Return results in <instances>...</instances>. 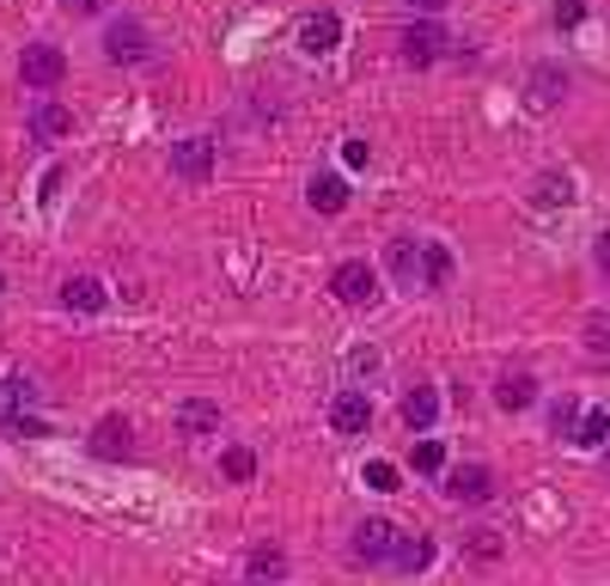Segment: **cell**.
<instances>
[{"mask_svg": "<svg viewBox=\"0 0 610 586\" xmlns=\"http://www.w3.org/2000/svg\"><path fill=\"white\" fill-rule=\"evenodd\" d=\"M366 159H373V146H366L360 134H348V141H342V165H354V171H360Z\"/></svg>", "mask_w": 610, "mask_h": 586, "instance_id": "f546056e", "label": "cell"}, {"mask_svg": "<svg viewBox=\"0 0 610 586\" xmlns=\"http://www.w3.org/2000/svg\"><path fill=\"white\" fill-rule=\"evenodd\" d=\"M171 171H177L183 183H207V171H214V141H207V134L177 141L171 146Z\"/></svg>", "mask_w": 610, "mask_h": 586, "instance_id": "52a82bcc", "label": "cell"}, {"mask_svg": "<svg viewBox=\"0 0 610 586\" xmlns=\"http://www.w3.org/2000/svg\"><path fill=\"white\" fill-rule=\"evenodd\" d=\"M336 43H342V19H336V12H305V19H299V49H305V55H329Z\"/></svg>", "mask_w": 610, "mask_h": 586, "instance_id": "30bf717a", "label": "cell"}, {"mask_svg": "<svg viewBox=\"0 0 610 586\" xmlns=\"http://www.w3.org/2000/svg\"><path fill=\"white\" fill-rule=\"evenodd\" d=\"M104 49H110V61H146V24L141 19H116L104 31Z\"/></svg>", "mask_w": 610, "mask_h": 586, "instance_id": "7c38bea8", "label": "cell"}, {"mask_svg": "<svg viewBox=\"0 0 610 586\" xmlns=\"http://www.w3.org/2000/svg\"><path fill=\"white\" fill-rule=\"evenodd\" d=\"M415 471H421V476H446V446H439V440H421V446H415Z\"/></svg>", "mask_w": 610, "mask_h": 586, "instance_id": "d4e9b609", "label": "cell"}, {"mask_svg": "<svg viewBox=\"0 0 610 586\" xmlns=\"http://www.w3.org/2000/svg\"><path fill=\"white\" fill-rule=\"evenodd\" d=\"M580 19H586L580 0H561V7H556V24H580Z\"/></svg>", "mask_w": 610, "mask_h": 586, "instance_id": "1f68e13d", "label": "cell"}, {"mask_svg": "<svg viewBox=\"0 0 610 586\" xmlns=\"http://www.w3.org/2000/svg\"><path fill=\"white\" fill-rule=\"evenodd\" d=\"M495 403H500V410H531V403H537V378L531 373H500L495 378Z\"/></svg>", "mask_w": 610, "mask_h": 586, "instance_id": "d6986e66", "label": "cell"}, {"mask_svg": "<svg viewBox=\"0 0 610 586\" xmlns=\"http://www.w3.org/2000/svg\"><path fill=\"white\" fill-rule=\"evenodd\" d=\"M446 281H451V251L427 239V244H421V293H439Z\"/></svg>", "mask_w": 610, "mask_h": 586, "instance_id": "44dd1931", "label": "cell"}, {"mask_svg": "<svg viewBox=\"0 0 610 586\" xmlns=\"http://www.w3.org/2000/svg\"><path fill=\"white\" fill-rule=\"evenodd\" d=\"M281 580H287V549L251 544V556H244V586H281Z\"/></svg>", "mask_w": 610, "mask_h": 586, "instance_id": "ba28073f", "label": "cell"}, {"mask_svg": "<svg viewBox=\"0 0 610 586\" xmlns=\"http://www.w3.org/2000/svg\"><path fill=\"white\" fill-rule=\"evenodd\" d=\"M61 300H68V312H104L110 293H104V281H98V275H68V281H61Z\"/></svg>", "mask_w": 610, "mask_h": 586, "instance_id": "2e32d148", "label": "cell"}, {"mask_svg": "<svg viewBox=\"0 0 610 586\" xmlns=\"http://www.w3.org/2000/svg\"><path fill=\"white\" fill-rule=\"evenodd\" d=\"M561 98H568V68H561V61H537V68L525 73V104L543 117V110H556Z\"/></svg>", "mask_w": 610, "mask_h": 586, "instance_id": "3957f363", "label": "cell"}, {"mask_svg": "<svg viewBox=\"0 0 610 586\" xmlns=\"http://www.w3.org/2000/svg\"><path fill=\"white\" fill-rule=\"evenodd\" d=\"M390 549H397V525H390V519H360V525H354V544H348L354 562L378 568V562H390Z\"/></svg>", "mask_w": 610, "mask_h": 586, "instance_id": "277c9868", "label": "cell"}, {"mask_svg": "<svg viewBox=\"0 0 610 586\" xmlns=\"http://www.w3.org/2000/svg\"><path fill=\"white\" fill-rule=\"evenodd\" d=\"M31 403H37L31 378H7V385H0V415H7V422H12V415H24Z\"/></svg>", "mask_w": 610, "mask_h": 586, "instance_id": "cb8c5ba5", "label": "cell"}, {"mask_svg": "<svg viewBox=\"0 0 610 586\" xmlns=\"http://www.w3.org/2000/svg\"><path fill=\"white\" fill-rule=\"evenodd\" d=\"M68 12H80V19H92V12H104V0H61Z\"/></svg>", "mask_w": 610, "mask_h": 586, "instance_id": "d6a6232c", "label": "cell"}, {"mask_svg": "<svg viewBox=\"0 0 610 586\" xmlns=\"http://www.w3.org/2000/svg\"><path fill=\"white\" fill-rule=\"evenodd\" d=\"M385 263H390V275H397L409 293H421V244H415V239H390Z\"/></svg>", "mask_w": 610, "mask_h": 586, "instance_id": "9a60e30c", "label": "cell"}, {"mask_svg": "<svg viewBox=\"0 0 610 586\" xmlns=\"http://www.w3.org/2000/svg\"><path fill=\"white\" fill-rule=\"evenodd\" d=\"M592 256H598V269L610 275V232H598V251H592Z\"/></svg>", "mask_w": 610, "mask_h": 586, "instance_id": "836d02e7", "label": "cell"}, {"mask_svg": "<svg viewBox=\"0 0 610 586\" xmlns=\"http://www.w3.org/2000/svg\"><path fill=\"white\" fill-rule=\"evenodd\" d=\"M305 195H312L317 214H342V208H348V183H342V178H312V190H305Z\"/></svg>", "mask_w": 610, "mask_h": 586, "instance_id": "7402d4cb", "label": "cell"}, {"mask_svg": "<svg viewBox=\"0 0 610 586\" xmlns=\"http://www.w3.org/2000/svg\"><path fill=\"white\" fill-rule=\"evenodd\" d=\"M0 287H7V275H0Z\"/></svg>", "mask_w": 610, "mask_h": 586, "instance_id": "d590c367", "label": "cell"}, {"mask_svg": "<svg viewBox=\"0 0 610 586\" xmlns=\"http://www.w3.org/2000/svg\"><path fill=\"white\" fill-rule=\"evenodd\" d=\"M573 422H580V403L561 397V403H556V434H561V440H573Z\"/></svg>", "mask_w": 610, "mask_h": 586, "instance_id": "f1b7e54d", "label": "cell"}, {"mask_svg": "<svg viewBox=\"0 0 610 586\" xmlns=\"http://www.w3.org/2000/svg\"><path fill=\"white\" fill-rule=\"evenodd\" d=\"M366 483H373V488H397V464L373 458V464H366Z\"/></svg>", "mask_w": 610, "mask_h": 586, "instance_id": "4dcf8cb0", "label": "cell"}, {"mask_svg": "<svg viewBox=\"0 0 610 586\" xmlns=\"http://www.w3.org/2000/svg\"><path fill=\"white\" fill-rule=\"evenodd\" d=\"M329 427H336V434H366V427H373V397H366V391H336Z\"/></svg>", "mask_w": 610, "mask_h": 586, "instance_id": "9c48e42d", "label": "cell"}, {"mask_svg": "<svg viewBox=\"0 0 610 586\" xmlns=\"http://www.w3.org/2000/svg\"><path fill=\"white\" fill-rule=\"evenodd\" d=\"M573 446H610V410H580V422H573Z\"/></svg>", "mask_w": 610, "mask_h": 586, "instance_id": "603a6c76", "label": "cell"}, {"mask_svg": "<svg viewBox=\"0 0 610 586\" xmlns=\"http://www.w3.org/2000/svg\"><path fill=\"white\" fill-rule=\"evenodd\" d=\"M409 7H415V12H446L451 0H409Z\"/></svg>", "mask_w": 610, "mask_h": 586, "instance_id": "e575fe53", "label": "cell"}, {"mask_svg": "<svg viewBox=\"0 0 610 586\" xmlns=\"http://www.w3.org/2000/svg\"><path fill=\"white\" fill-rule=\"evenodd\" d=\"M19 73H24V85L49 92V85H61V73H68V55H61L55 43H31V49L19 55Z\"/></svg>", "mask_w": 610, "mask_h": 586, "instance_id": "8992f818", "label": "cell"}, {"mask_svg": "<svg viewBox=\"0 0 610 586\" xmlns=\"http://www.w3.org/2000/svg\"><path fill=\"white\" fill-rule=\"evenodd\" d=\"M329 293L342 305H378V269L366 256H348V263L329 269Z\"/></svg>", "mask_w": 610, "mask_h": 586, "instance_id": "6da1fadb", "label": "cell"}, {"mask_svg": "<svg viewBox=\"0 0 610 586\" xmlns=\"http://www.w3.org/2000/svg\"><path fill=\"white\" fill-rule=\"evenodd\" d=\"M220 471H226L232 483H251V476H256V458H251V452H244V446H226V458H220Z\"/></svg>", "mask_w": 610, "mask_h": 586, "instance_id": "484cf974", "label": "cell"}, {"mask_svg": "<svg viewBox=\"0 0 610 586\" xmlns=\"http://www.w3.org/2000/svg\"><path fill=\"white\" fill-rule=\"evenodd\" d=\"M427 562H434V544H427L421 532H397V549H390V568H397V574H421Z\"/></svg>", "mask_w": 610, "mask_h": 586, "instance_id": "ac0fdd59", "label": "cell"}, {"mask_svg": "<svg viewBox=\"0 0 610 586\" xmlns=\"http://www.w3.org/2000/svg\"><path fill=\"white\" fill-rule=\"evenodd\" d=\"M31 129H37V141H61V134H73V110L61 98H43L31 110Z\"/></svg>", "mask_w": 610, "mask_h": 586, "instance_id": "e0dca14e", "label": "cell"}, {"mask_svg": "<svg viewBox=\"0 0 610 586\" xmlns=\"http://www.w3.org/2000/svg\"><path fill=\"white\" fill-rule=\"evenodd\" d=\"M129 452H134V427L122 415H104L92 427V458H129Z\"/></svg>", "mask_w": 610, "mask_h": 586, "instance_id": "5bb4252c", "label": "cell"}, {"mask_svg": "<svg viewBox=\"0 0 610 586\" xmlns=\"http://www.w3.org/2000/svg\"><path fill=\"white\" fill-rule=\"evenodd\" d=\"M397 49H403V61H409V68H427V61H439L451 49V37L439 31V24H427V19H415L409 31L397 37Z\"/></svg>", "mask_w": 610, "mask_h": 586, "instance_id": "5b68a950", "label": "cell"}, {"mask_svg": "<svg viewBox=\"0 0 610 586\" xmlns=\"http://www.w3.org/2000/svg\"><path fill=\"white\" fill-rule=\"evenodd\" d=\"M604 464H610V452H604Z\"/></svg>", "mask_w": 610, "mask_h": 586, "instance_id": "8d00e7d4", "label": "cell"}, {"mask_svg": "<svg viewBox=\"0 0 610 586\" xmlns=\"http://www.w3.org/2000/svg\"><path fill=\"white\" fill-rule=\"evenodd\" d=\"M439 483H446V495L458 501V507H482V501H495V471H488V464H451Z\"/></svg>", "mask_w": 610, "mask_h": 586, "instance_id": "7a4b0ae2", "label": "cell"}, {"mask_svg": "<svg viewBox=\"0 0 610 586\" xmlns=\"http://www.w3.org/2000/svg\"><path fill=\"white\" fill-rule=\"evenodd\" d=\"M177 434H183V440H207V434H220V403H214V397H190V403H177Z\"/></svg>", "mask_w": 610, "mask_h": 586, "instance_id": "8fae6325", "label": "cell"}, {"mask_svg": "<svg viewBox=\"0 0 610 586\" xmlns=\"http://www.w3.org/2000/svg\"><path fill=\"white\" fill-rule=\"evenodd\" d=\"M586 348H592V354H610V312H592V317H586Z\"/></svg>", "mask_w": 610, "mask_h": 586, "instance_id": "4316f807", "label": "cell"}, {"mask_svg": "<svg viewBox=\"0 0 610 586\" xmlns=\"http://www.w3.org/2000/svg\"><path fill=\"white\" fill-rule=\"evenodd\" d=\"M568 202H573V178H568V171H543V178L531 183V208H543V214H549V208H568Z\"/></svg>", "mask_w": 610, "mask_h": 586, "instance_id": "ffe728a7", "label": "cell"}, {"mask_svg": "<svg viewBox=\"0 0 610 586\" xmlns=\"http://www.w3.org/2000/svg\"><path fill=\"white\" fill-rule=\"evenodd\" d=\"M397 415H403V427H415V434H427V427L439 422V391H434V385H415V391H403Z\"/></svg>", "mask_w": 610, "mask_h": 586, "instance_id": "4fadbf2b", "label": "cell"}, {"mask_svg": "<svg viewBox=\"0 0 610 586\" xmlns=\"http://www.w3.org/2000/svg\"><path fill=\"white\" fill-rule=\"evenodd\" d=\"M464 544H470V556H482V562L500 556V532H464Z\"/></svg>", "mask_w": 610, "mask_h": 586, "instance_id": "83f0119b", "label": "cell"}]
</instances>
